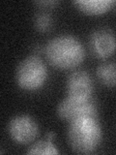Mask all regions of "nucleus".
Returning <instances> with one entry per match:
<instances>
[{
  "label": "nucleus",
  "instance_id": "nucleus-1",
  "mask_svg": "<svg viewBox=\"0 0 116 155\" xmlns=\"http://www.w3.org/2000/svg\"><path fill=\"white\" fill-rule=\"evenodd\" d=\"M45 55L50 64L60 70H71L79 66L84 60L83 45L76 37L63 34L52 38L46 45Z\"/></svg>",
  "mask_w": 116,
  "mask_h": 155
},
{
  "label": "nucleus",
  "instance_id": "nucleus-2",
  "mask_svg": "<svg viewBox=\"0 0 116 155\" xmlns=\"http://www.w3.org/2000/svg\"><path fill=\"white\" fill-rule=\"evenodd\" d=\"M67 140L71 149L79 154H90L103 140V129L95 116H83L69 122Z\"/></svg>",
  "mask_w": 116,
  "mask_h": 155
},
{
  "label": "nucleus",
  "instance_id": "nucleus-3",
  "mask_svg": "<svg viewBox=\"0 0 116 155\" xmlns=\"http://www.w3.org/2000/svg\"><path fill=\"white\" fill-rule=\"evenodd\" d=\"M47 79V69L41 57L30 55L19 62L16 70V81L24 91L41 89Z\"/></svg>",
  "mask_w": 116,
  "mask_h": 155
},
{
  "label": "nucleus",
  "instance_id": "nucleus-4",
  "mask_svg": "<svg viewBox=\"0 0 116 155\" xmlns=\"http://www.w3.org/2000/svg\"><path fill=\"white\" fill-rule=\"evenodd\" d=\"M8 133L16 143L28 144L33 143L38 137L39 126L30 115H16L8 124Z\"/></svg>",
  "mask_w": 116,
  "mask_h": 155
},
{
  "label": "nucleus",
  "instance_id": "nucleus-5",
  "mask_svg": "<svg viewBox=\"0 0 116 155\" xmlns=\"http://www.w3.org/2000/svg\"><path fill=\"white\" fill-rule=\"evenodd\" d=\"M98 110L93 99L86 101H79L66 97L57 107V115L60 119L71 121L83 117V116H95L97 117Z\"/></svg>",
  "mask_w": 116,
  "mask_h": 155
},
{
  "label": "nucleus",
  "instance_id": "nucleus-6",
  "mask_svg": "<svg viewBox=\"0 0 116 155\" xmlns=\"http://www.w3.org/2000/svg\"><path fill=\"white\" fill-rule=\"evenodd\" d=\"M93 91V80L88 72L77 70L68 76L66 80L67 97L79 101H86L92 99Z\"/></svg>",
  "mask_w": 116,
  "mask_h": 155
},
{
  "label": "nucleus",
  "instance_id": "nucleus-7",
  "mask_svg": "<svg viewBox=\"0 0 116 155\" xmlns=\"http://www.w3.org/2000/svg\"><path fill=\"white\" fill-rule=\"evenodd\" d=\"M88 45L95 57L106 59L116 51V35L108 27H99L90 34Z\"/></svg>",
  "mask_w": 116,
  "mask_h": 155
},
{
  "label": "nucleus",
  "instance_id": "nucleus-8",
  "mask_svg": "<svg viewBox=\"0 0 116 155\" xmlns=\"http://www.w3.org/2000/svg\"><path fill=\"white\" fill-rule=\"evenodd\" d=\"M115 2L111 0H79L75 1L74 5L88 16H100L108 13L113 8Z\"/></svg>",
  "mask_w": 116,
  "mask_h": 155
},
{
  "label": "nucleus",
  "instance_id": "nucleus-9",
  "mask_svg": "<svg viewBox=\"0 0 116 155\" xmlns=\"http://www.w3.org/2000/svg\"><path fill=\"white\" fill-rule=\"evenodd\" d=\"M96 76L103 85L106 87H114L116 85V63H102L97 67Z\"/></svg>",
  "mask_w": 116,
  "mask_h": 155
},
{
  "label": "nucleus",
  "instance_id": "nucleus-10",
  "mask_svg": "<svg viewBox=\"0 0 116 155\" xmlns=\"http://www.w3.org/2000/svg\"><path fill=\"white\" fill-rule=\"evenodd\" d=\"M27 154H39V155H56L59 154L56 147L52 143V142L48 140H42L31 144L28 148Z\"/></svg>",
  "mask_w": 116,
  "mask_h": 155
},
{
  "label": "nucleus",
  "instance_id": "nucleus-11",
  "mask_svg": "<svg viewBox=\"0 0 116 155\" xmlns=\"http://www.w3.org/2000/svg\"><path fill=\"white\" fill-rule=\"evenodd\" d=\"M53 21L51 16L48 13L41 12L37 14L34 18V26L39 32L46 33L51 29Z\"/></svg>",
  "mask_w": 116,
  "mask_h": 155
},
{
  "label": "nucleus",
  "instance_id": "nucleus-12",
  "mask_svg": "<svg viewBox=\"0 0 116 155\" xmlns=\"http://www.w3.org/2000/svg\"><path fill=\"white\" fill-rule=\"evenodd\" d=\"M36 4L39 5V6H45V7L48 8L50 6H55L57 2L56 1H40V2H37Z\"/></svg>",
  "mask_w": 116,
  "mask_h": 155
},
{
  "label": "nucleus",
  "instance_id": "nucleus-13",
  "mask_svg": "<svg viewBox=\"0 0 116 155\" xmlns=\"http://www.w3.org/2000/svg\"><path fill=\"white\" fill-rule=\"evenodd\" d=\"M54 138H55V133L54 132H48V133L46 134V139L48 140H50V142H52Z\"/></svg>",
  "mask_w": 116,
  "mask_h": 155
}]
</instances>
